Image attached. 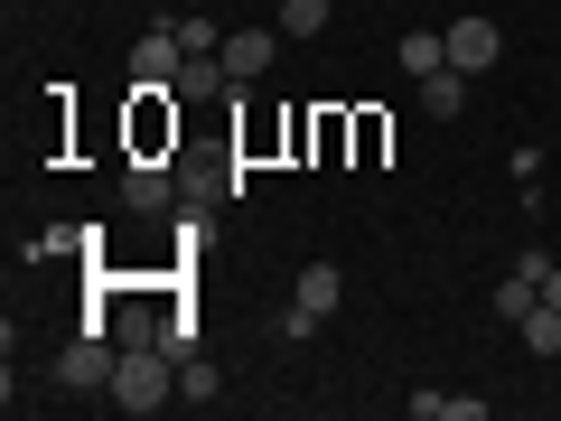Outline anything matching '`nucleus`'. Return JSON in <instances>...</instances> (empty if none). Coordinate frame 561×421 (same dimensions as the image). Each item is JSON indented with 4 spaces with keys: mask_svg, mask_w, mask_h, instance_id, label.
Masks as SVG:
<instances>
[{
    "mask_svg": "<svg viewBox=\"0 0 561 421\" xmlns=\"http://www.w3.org/2000/svg\"><path fill=\"white\" fill-rule=\"evenodd\" d=\"M393 57H402V76L421 84V76H440V66H449V38H440V29H412V38H402Z\"/></svg>",
    "mask_w": 561,
    "mask_h": 421,
    "instance_id": "8",
    "label": "nucleus"
},
{
    "mask_svg": "<svg viewBox=\"0 0 561 421\" xmlns=\"http://www.w3.org/2000/svg\"><path fill=\"white\" fill-rule=\"evenodd\" d=\"M113 402L122 412H169V402H179V356H169V346H122Z\"/></svg>",
    "mask_w": 561,
    "mask_h": 421,
    "instance_id": "1",
    "label": "nucleus"
},
{
    "mask_svg": "<svg viewBox=\"0 0 561 421\" xmlns=\"http://www.w3.org/2000/svg\"><path fill=\"white\" fill-rule=\"evenodd\" d=\"M179 66H187L179 29H150V38L131 47V84H179Z\"/></svg>",
    "mask_w": 561,
    "mask_h": 421,
    "instance_id": "5",
    "label": "nucleus"
},
{
    "mask_svg": "<svg viewBox=\"0 0 561 421\" xmlns=\"http://www.w3.org/2000/svg\"><path fill=\"white\" fill-rule=\"evenodd\" d=\"M290 300H300V309H319V319H328V309H337V300H346V281H337V272H328V262H309V272H300V281H290Z\"/></svg>",
    "mask_w": 561,
    "mask_h": 421,
    "instance_id": "10",
    "label": "nucleus"
},
{
    "mask_svg": "<svg viewBox=\"0 0 561 421\" xmlns=\"http://www.w3.org/2000/svg\"><path fill=\"white\" fill-rule=\"evenodd\" d=\"M542 300H552V309H561V262H552V272H542Z\"/></svg>",
    "mask_w": 561,
    "mask_h": 421,
    "instance_id": "17",
    "label": "nucleus"
},
{
    "mask_svg": "<svg viewBox=\"0 0 561 421\" xmlns=\"http://www.w3.org/2000/svg\"><path fill=\"white\" fill-rule=\"evenodd\" d=\"M179 402H197V412L216 402V365H206V356H187V365H179Z\"/></svg>",
    "mask_w": 561,
    "mask_h": 421,
    "instance_id": "15",
    "label": "nucleus"
},
{
    "mask_svg": "<svg viewBox=\"0 0 561 421\" xmlns=\"http://www.w3.org/2000/svg\"><path fill=\"white\" fill-rule=\"evenodd\" d=\"M328 20H337V0H280V10H272V29H280V38H319Z\"/></svg>",
    "mask_w": 561,
    "mask_h": 421,
    "instance_id": "9",
    "label": "nucleus"
},
{
    "mask_svg": "<svg viewBox=\"0 0 561 421\" xmlns=\"http://www.w3.org/2000/svg\"><path fill=\"white\" fill-rule=\"evenodd\" d=\"M440 38H449V66H459V76H486V66L505 57V29L496 20H449Z\"/></svg>",
    "mask_w": 561,
    "mask_h": 421,
    "instance_id": "3",
    "label": "nucleus"
},
{
    "mask_svg": "<svg viewBox=\"0 0 561 421\" xmlns=\"http://www.w3.org/2000/svg\"><path fill=\"white\" fill-rule=\"evenodd\" d=\"M122 197H131V206H140V216H160V206H169V197H187V179H179V169H169V160H140V169H131V179H122Z\"/></svg>",
    "mask_w": 561,
    "mask_h": 421,
    "instance_id": "6",
    "label": "nucleus"
},
{
    "mask_svg": "<svg viewBox=\"0 0 561 421\" xmlns=\"http://www.w3.org/2000/svg\"><path fill=\"white\" fill-rule=\"evenodd\" d=\"M225 84H234V76H225V57H187L169 94H225Z\"/></svg>",
    "mask_w": 561,
    "mask_h": 421,
    "instance_id": "12",
    "label": "nucleus"
},
{
    "mask_svg": "<svg viewBox=\"0 0 561 421\" xmlns=\"http://www.w3.org/2000/svg\"><path fill=\"white\" fill-rule=\"evenodd\" d=\"M534 300H542V281H524V272H505V281H496V319H524Z\"/></svg>",
    "mask_w": 561,
    "mask_h": 421,
    "instance_id": "13",
    "label": "nucleus"
},
{
    "mask_svg": "<svg viewBox=\"0 0 561 421\" xmlns=\"http://www.w3.org/2000/svg\"><path fill=\"white\" fill-rule=\"evenodd\" d=\"M243 187V169H197V179H187V206H216V197H234Z\"/></svg>",
    "mask_w": 561,
    "mask_h": 421,
    "instance_id": "14",
    "label": "nucleus"
},
{
    "mask_svg": "<svg viewBox=\"0 0 561 421\" xmlns=\"http://www.w3.org/2000/svg\"><path fill=\"white\" fill-rule=\"evenodd\" d=\"M216 57H225V76H234V84H262V76H272V57H280V29H225Z\"/></svg>",
    "mask_w": 561,
    "mask_h": 421,
    "instance_id": "2",
    "label": "nucleus"
},
{
    "mask_svg": "<svg viewBox=\"0 0 561 421\" xmlns=\"http://www.w3.org/2000/svg\"><path fill=\"white\" fill-rule=\"evenodd\" d=\"M169 29H179L187 57H216V47H225V29H216V20H169Z\"/></svg>",
    "mask_w": 561,
    "mask_h": 421,
    "instance_id": "16",
    "label": "nucleus"
},
{
    "mask_svg": "<svg viewBox=\"0 0 561 421\" xmlns=\"http://www.w3.org/2000/svg\"><path fill=\"white\" fill-rule=\"evenodd\" d=\"M113 346H103V328H94V338H76V346H66V356H57V384H76V394H84V384H94V394H113Z\"/></svg>",
    "mask_w": 561,
    "mask_h": 421,
    "instance_id": "4",
    "label": "nucleus"
},
{
    "mask_svg": "<svg viewBox=\"0 0 561 421\" xmlns=\"http://www.w3.org/2000/svg\"><path fill=\"white\" fill-rule=\"evenodd\" d=\"M515 338L534 346V356H561V309H552V300H534V309L515 319Z\"/></svg>",
    "mask_w": 561,
    "mask_h": 421,
    "instance_id": "11",
    "label": "nucleus"
},
{
    "mask_svg": "<svg viewBox=\"0 0 561 421\" xmlns=\"http://www.w3.org/2000/svg\"><path fill=\"white\" fill-rule=\"evenodd\" d=\"M412 94H421V113H431V122H459V103H468V76H459V66H440V76H421Z\"/></svg>",
    "mask_w": 561,
    "mask_h": 421,
    "instance_id": "7",
    "label": "nucleus"
}]
</instances>
